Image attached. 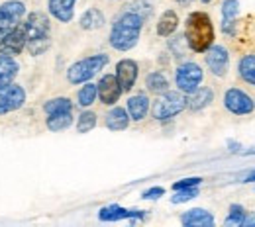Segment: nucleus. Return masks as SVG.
I'll list each match as a JSON object with an SVG mask.
<instances>
[{
	"mask_svg": "<svg viewBox=\"0 0 255 227\" xmlns=\"http://www.w3.org/2000/svg\"><path fill=\"white\" fill-rule=\"evenodd\" d=\"M143 18L137 16L135 12L126 10L122 16L116 18L112 32H110V45L118 51H129L131 47L137 45L139 41V33L143 28Z\"/></svg>",
	"mask_w": 255,
	"mask_h": 227,
	"instance_id": "f257e3e1",
	"label": "nucleus"
},
{
	"mask_svg": "<svg viewBox=\"0 0 255 227\" xmlns=\"http://www.w3.org/2000/svg\"><path fill=\"white\" fill-rule=\"evenodd\" d=\"M26 35V49L30 55H43L51 45V26L49 18L43 12L28 14L26 22H22Z\"/></svg>",
	"mask_w": 255,
	"mask_h": 227,
	"instance_id": "f03ea898",
	"label": "nucleus"
},
{
	"mask_svg": "<svg viewBox=\"0 0 255 227\" xmlns=\"http://www.w3.org/2000/svg\"><path fill=\"white\" fill-rule=\"evenodd\" d=\"M185 41L194 53H204L214 43V26L206 12H192L187 18Z\"/></svg>",
	"mask_w": 255,
	"mask_h": 227,
	"instance_id": "7ed1b4c3",
	"label": "nucleus"
},
{
	"mask_svg": "<svg viewBox=\"0 0 255 227\" xmlns=\"http://www.w3.org/2000/svg\"><path fill=\"white\" fill-rule=\"evenodd\" d=\"M108 55L104 53H98V55H93V57H87V59H81L77 61L75 65L69 67L67 71V78L71 84H83V82H89L95 75H98L104 67L108 65Z\"/></svg>",
	"mask_w": 255,
	"mask_h": 227,
	"instance_id": "20e7f679",
	"label": "nucleus"
},
{
	"mask_svg": "<svg viewBox=\"0 0 255 227\" xmlns=\"http://www.w3.org/2000/svg\"><path fill=\"white\" fill-rule=\"evenodd\" d=\"M187 108V98L183 92H163L159 94V98L153 102V108H151V114L155 120L165 122V120H171L175 118L177 114H181L183 110Z\"/></svg>",
	"mask_w": 255,
	"mask_h": 227,
	"instance_id": "39448f33",
	"label": "nucleus"
},
{
	"mask_svg": "<svg viewBox=\"0 0 255 227\" xmlns=\"http://www.w3.org/2000/svg\"><path fill=\"white\" fill-rule=\"evenodd\" d=\"M175 80H177V86H179V90L183 94H191L202 84L204 73L196 63H185V65H181L177 69Z\"/></svg>",
	"mask_w": 255,
	"mask_h": 227,
	"instance_id": "423d86ee",
	"label": "nucleus"
},
{
	"mask_svg": "<svg viewBox=\"0 0 255 227\" xmlns=\"http://www.w3.org/2000/svg\"><path fill=\"white\" fill-rule=\"evenodd\" d=\"M24 14H26V6L18 0H10L0 6V39L24 20Z\"/></svg>",
	"mask_w": 255,
	"mask_h": 227,
	"instance_id": "0eeeda50",
	"label": "nucleus"
},
{
	"mask_svg": "<svg viewBox=\"0 0 255 227\" xmlns=\"http://www.w3.org/2000/svg\"><path fill=\"white\" fill-rule=\"evenodd\" d=\"M224 106L234 116H248L255 110V102L250 94H246L240 88H230L224 94Z\"/></svg>",
	"mask_w": 255,
	"mask_h": 227,
	"instance_id": "6e6552de",
	"label": "nucleus"
},
{
	"mask_svg": "<svg viewBox=\"0 0 255 227\" xmlns=\"http://www.w3.org/2000/svg\"><path fill=\"white\" fill-rule=\"evenodd\" d=\"M26 104V90L20 84H8L0 88V116L20 110Z\"/></svg>",
	"mask_w": 255,
	"mask_h": 227,
	"instance_id": "1a4fd4ad",
	"label": "nucleus"
},
{
	"mask_svg": "<svg viewBox=\"0 0 255 227\" xmlns=\"http://www.w3.org/2000/svg\"><path fill=\"white\" fill-rule=\"evenodd\" d=\"M24 47H26V35H24L22 22H20L12 32H8L0 39V53L8 57H16L24 51Z\"/></svg>",
	"mask_w": 255,
	"mask_h": 227,
	"instance_id": "9d476101",
	"label": "nucleus"
},
{
	"mask_svg": "<svg viewBox=\"0 0 255 227\" xmlns=\"http://www.w3.org/2000/svg\"><path fill=\"white\" fill-rule=\"evenodd\" d=\"M204 53H206V65L212 71V75L224 76L228 73V67H230V53L226 51V47L210 45Z\"/></svg>",
	"mask_w": 255,
	"mask_h": 227,
	"instance_id": "9b49d317",
	"label": "nucleus"
},
{
	"mask_svg": "<svg viewBox=\"0 0 255 227\" xmlns=\"http://www.w3.org/2000/svg\"><path fill=\"white\" fill-rule=\"evenodd\" d=\"M96 90H98L100 102L106 104V106L116 104L122 96V88H120V84L116 80V75H104L100 78V82L96 84Z\"/></svg>",
	"mask_w": 255,
	"mask_h": 227,
	"instance_id": "f8f14e48",
	"label": "nucleus"
},
{
	"mask_svg": "<svg viewBox=\"0 0 255 227\" xmlns=\"http://www.w3.org/2000/svg\"><path fill=\"white\" fill-rule=\"evenodd\" d=\"M116 80H118L122 92L131 90V86L137 80V63L131 61V59H122L116 65Z\"/></svg>",
	"mask_w": 255,
	"mask_h": 227,
	"instance_id": "ddd939ff",
	"label": "nucleus"
},
{
	"mask_svg": "<svg viewBox=\"0 0 255 227\" xmlns=\"http://www.w3.org/2000/svg\"><path fill=\"white\" fill-rule=\"evenodd\" d=\"M181 224L189 227H210L214 226V218L210 212H206L202 208H192L187 214L181 216Z\"/></svg>",
	"mask_w": 255,
	"mask_h": 227,
	"instance_id": "4468645a",
	"label": "nucleus"
},
{
	"mask_svg": "<svg viewBox=\"0 0 255 227\" xmlns=\"http://www.w3.org/2000/svg\"><path fill=\"white\" fill-rule=\"evenodd\" d=\"M98 218L102 222H118V220H128V218H143V212L141 210H126L120 206H108V208L100 210Z\"/></svg>",
	"mask_w": 255,
	"mask_h": 227,
	"instance_id": "2eb2a0df",
	"label": "nucleus"
},
{
	"mask_svg": "<svg viewBox=\"0 0 255 227\" xmlns=\"http://www.w3.org/2000/svg\"><path fill=\"white\" fill-rule=\"evenodd\" d=\"M149 112V98L145 94H133L128 100V114L129 120L133 122H141Z\"/></svg>",
	"mask_w": 255,
	"mask_h": 227,
	"instance_id": "dca6fc26",
	"label": "nucleus"
},
{
	"mask_svg": "<svg viewBox=\"0 0 255 227\" xmlns=\"http://www.w3.org/2000/svg\"><path fill=\"white\" fill-rule=\"evenodd\" d=\"M49 12L59 22H71L75 14V0H49Z\"/></svg>",
	"mask_w": 255,
	"mask_h": 227,
	"instance_id": "f3484780",
	"label": "nucleus"
},
{
	"mask_svg": "<svg viewBox=\"0 0 255 227\" xmlns=\"http://www.w3.org/2000/svg\"><path fill=\"white\" fill-rule=\"evenodd\" d=\"M240 14L238 0H224L222 4V30L224 33H234V26Z\"/></svg>",
	"mask_w": 255,
	"mask_h": 227,
	"instance_id": "a211bd4d",
	"label": "nucleus"
},
{
	"mask_svg": "<svg viewBox=\"0 0 255 227\" xmlns=\"http://www.w3.org/2000/svg\"><path fill=\"white\" fill-rule=\"evenodd\" d=\"M214 100V92L210 90V88H206V86H198L194 92H191L189 94V98H187V106L191 108L192 112H198V110H204L210 102Z\"/></svg>",
	"mask_w": 255,
	"mask_h": 227,
	"instance_id": "6ab92c4d",
	"label": "nucleus"
},
{
	"mask_svg": "<svg viewBox=\"0 0 255 227\" xmlns=\"http://www.w3.org/2000/svg\"><path fill=\"white\" fill-rule=\"evenodd\" d=\"M16 75H18V63L14 61V57L0 53V88L12 84Z\"/></svg>",
	"mask_w": 255,
	"mask_h": 227,
	"instance_id": "aec40b11",
	"label": "nucleus"
},
{
	"mask_svg": "<svg viewBox=\"0 0 255 227\" xmlns=\"http://www.w3.org/2000/svg\"><path fill=\"white\" fill-rule=\"evenodd\" d=\"M129 126V114L124 108H112L106 114V128L112 131H122Z\"/></svg>",
	"mask_w": 255,
	"mask_h": 227,
	"instance_id": "412c9836",
	"label": "nucleus"
},
{
	"mask_svg": "<svg viewBox=\"0 0 255 227\" xmlns=\"http://www.w3.org/2000/svg\"><path fill=\"white\" fill-rule=\"evenodd\" d=\"M177 26H179V18H177V14H175L173 10H165V12L161 14L159 22H157V35H161V37H169V35L175 33Z\"/></svg>",
	"mask_w": 255,
	"mask_h": 227,
	"instance_id": "4be33fe9",
	"label": "nucleus"
},
{
	"mask_svg": "<svg viewBox=\"0 0 255 227\" xmlns=\"http://www.w3.org/2000/svg\"><path fill=\"white\" fill-rule=\"evenodd\" d=\"M81 28L83 30H89V32H93V30H100L102 26H104V14L98 10V8H89L83 16H81Z\"/></svg>",
	"mask_w": 255,
	"mask_h": 227,
	"instance_id": "5701e85b",
	"label": "nucleus"
},
{
	"mask_svg": "<svg viewBox=\"0 0 255 227\" xmlns=\"http://www.w3.org/2000/svg\"><path fill=\"white\" fill-rule=\"evenodd\" d=\"M71 124H73V110L71 112L47 114V130L61 131V130H67Z\"/></svg>",
	"mask_w": 255,
	"mask_h": 227,
	"instance_id": "b1692460",
	"label": "nucleus"
},
{
	"mask_svg": "<svg viewBox=\"0 0 255 227\" xmlns=\"http://www.w3.org/2000/svg\"><path fill=\"white\" fill-rule=\"evenodd\" d=\"M145 86H147V90L153 92V94H163V92L169 90V80L165 78L163 73L153 71V73L147 75V78H145Z\"/></svg>",
	"mask_w": 255,
	"mask_h": 227,
	"instance_id": "393cba45",
	"label": "nucleus"
},
{
	"mask_svg": "<svg viewBox=\"0 0 255 227\" xmlns=\"http://www.w3.org/2000/svg\"><path fill=\"white\" fill-rule=\"evenodd\" d=\"M238 71H240V76L248 82V84H254L255 86V55H246L242 57L240 65H238Z\"/></svg>",
	"mask_w": 255,
	"mask_h": 227,
	"instance_id": "a878e982",
	"label": "nucleus"
},
{
	"mask_svg": "<svg viewBox=\"0 0 255 227\" xmlns=\"http://www.w3.org/2000/svg\"><path fill=\"white\" fill-rule=\"evenodd\" d=\"M45 114H57V112H71L73 110V102L69 98H51L45 102L43 106Z\"/></svg>",
	"mask_w": 255,
	"mask_h": 227,
	"instance_id": "bb28decb",
	"label": "nucleus"
},
{
	"mask_svg": "<svg viewBox=\"0 0 255 227\" xmlns=\"http://www.w3.org/2000/svg\"><path fill=\"white\" fill-rule=\"evenodd\" d=\"M98 96V90H96V84L93 82H87L81 90H79V94H77V100H79V104L83 106V108H89L93 102L96 100Z\"/></svg>",
	"mask_w": 255,
	"mask_h": 227,
	"instance_id": "cd10ccee",
	"label": "nucleus"
},
{
	"mask_svg": "<svg viewBox=\"0 0 255 227\" xmlns=\"http://www.w3.org/2000/svg\"><path fill=\"white\" fill-rule=\"evenodd\" d=\"M96 126V114L95 112H83L77 120V131L79 133H87V131L95 130Z\"/></svg>",
	"mask_w": 255,
	"mask_h": 227,
	"instance_id": "c85d7f7f",
	"label": "nucleus"
},
{
	"mask_svg": "<svg viewBox=\"0 0 255 227\" xmlns=\"http://www.w3.org/2000/svg\"><path fill=\"white\" fill-rule=\"evenodd\" d=\"M244 216H246V212H244V208L240 206V204H234L232 208H230V216L226 218V226L232 227V226H242V222H244Z\"/></svg>",
	"mask_w": 255,
	"mask_h": 227,
	"instance_id": "c756f323",
	"label": "nucleus"
},
{
	"mask_svg": "<svg viewBox=\"0 0 255 227\" xmlns=\"http://www.w3.org/2000/svg\"><path fill=\"white\" fill-rule=\"evenodd\" d=\"M128 10L135 12V14L141 16L143 20H147V18L151 16V4H147V2H143V0H135V2H131V4L128 6Z\"/></svg>",
	"mask_w": 255,
	"mask_h": 227,
	"instance_id": "7c9ffc66",
	"label": "nucleus"
},
{
	"mask_svg": "<svg viewBox=\"0 0 255 227\" xmlns=\"http://www.w3.org/2000/svg\"><path fill=\"white\" fill-rule=\"evenodd\" d=\"M177 194L171 198V202L173 204H183V202H189L192 198H196L198 196V188L196 186H192V188H183V190H175Z\"/></svg>",
	"mask_w": 255,
	"mask_h": 227,
	"instance_id": "2f4dec72",
	"label": "nucleus"
},
{
	"mask_svg": "<svg viewBox=\"0 0 255 227\" xmlns=\"http://www.w3.org/2000/svg\"><path fill=\"white\" fill-rule=\"evenodd\" d=\"M200 182H202V178H198V176H194V178H183V180H179V182H175V184H173V190L192 188V186H198Z\"/></svg>",
	"mask_w": 255,
	"mask_h": 227,
	"instance_id": "473e14b6",
	"label": "nucleus"
},
{
	"mask_svg": "<svg viewBox=\"0 0 255 227\" xmlns=\"http://www.w3.org/2000/svg\"><path fill=\"white\" fill-rule=\"evenodd\" d=\"M165 194V190L161 188V186H155V188H149V190H145L143 192V200H157V198H161V196Z\"/></svg>",
	"mask_w": 255,
	"mask_h": 227,
	"instance_id": "72a5a7b5",
	"label": "nucleus"
},
{
	"mask_svg": "<svg viewBox=\"0 0 255 227\" xmlns=\"http://www.w3.org/2000/svg\"><path fill=\"white\" fill-rule=\"evenodd\" d=\"M242 226L246 227H255V214H250V216H244V222Z\"/></svg>",
	"mask_w": 255,
	"mask_h": 227,
	"instance_id": "f704fd0d",
	"label": "nucleus"
},
{
	"mask_svg": "<svg viewBox=\"0 0 255 227\" xmlns=\"http://www.w3.org/2000/svg\"><path fill=\"white\" fill-rule=\"evenodd\" d=\"M246 182H255V168L248 174V178H246Z\"/></svg>",
	"mask_w": 255,
	"mask_h": 227,
	"instance_id": "c9c22d12",
	"label": "nucleus"
},
{
	"mask_svg": "<svg viewBox=\"0 0 255 227\" xmlns=\"http://www.w3.org/2000/svg\"><path fill=\"white\" fill-rule=\"evenodd\" d=\"M177 2H179V4H183V6H187V4H191L192 0H177Z\"/></svg>",
	"mask_w": 255,
	"mask_h": 227,
	"instance_id": "e433bc0d",
	"label": "nucleus"
},
{
	"mask_svg": "<svg viewBox=\"0 0 255 227\" xmlns=\"http://www.w3.org/2000/svg\"><path fill=\"white\" fill-rule=\"evenodd\" d=\"M246 155H255V147H252L250 151H246Z\"/></svg>",
	"mask_w": 255,
	"mask_h": 227,
	"instance_id": "4c0bfd02",
	"label": "nucleus"
},
{
	"mask_svg": "<svg viewBox=\"0 0 255 227\" xmlns=\"http://www.w3.org/2000/svg\"><path fill=\"white\" fill-rule=\"evenodd\" d=\"M202 2H204V4H206V2H212V0H202Z\"/></svg>",
	"mask_w": 255,
	"mask_h": 227,
	"instance_id": "58836bf2",
	"label": "nucleus"
}]
</instances>
